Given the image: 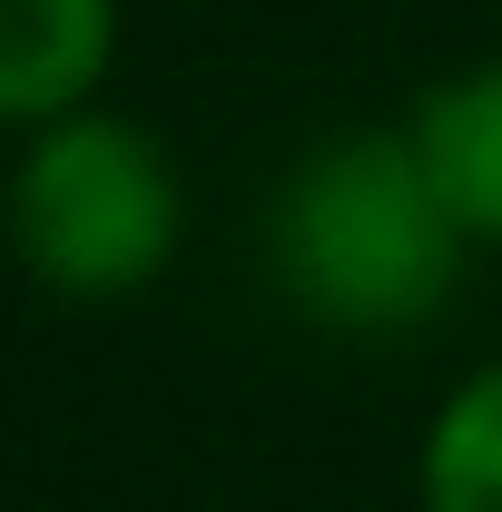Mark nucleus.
Segmentation results:
<instances>
[{"mask_svg": "<svg viewBox=\"0 0 502 512\" xmlns=\"http://www.w3.org/2000/svg\"><path fill=\"white\" fill-rule=\"evenodd\" d=\"M473 237L434 197L404 119L394 128H325L266 197V276L315 335L394 345L424 335L463 286Z\"/></svg>", "mask_w": 502, "mask_h": 512, "instance_id": "1", "label": "nucleus"}, {"mask_svg": "<svg viewBox=\"0 0 502 512\" xmlns=\"http://www.w3.org/2000/svg\"><path fill=\"white\" fill-rule=\"evenodd\" d=\"M0 247L60 306H128L188 247V168L148 119L89 99L10 148Z\"/></svg>", "mask_w": 502, "mask_h": 512, "instance_id": "2", "label": "nucleus"}, {"mask_svg": "<svg viewBox=\"0 0 502 512\" xmlns=\"http://www.w3.org/2000/svg\"><path fill=\"white\" fill-rule=\"evenodd\" d=\"M119 69V0H0V138L69 119Z\"/></svg>", "mask_w": 502, "mask_h": 512, "instance_id": "3", "label": "nucleus"}, {"mask_svg": "<svg viewBox=\"0 0 502 512\" xmlns=\"http://www.w3.org/2000/svg\"><path fill=\"white\" fill-rule=\"evenodd\" d=\"M404 138H414L434 197L453 207V227L473 237V256H502V50L414 89Z\"/></svg>", "mask_w": 502, "mask_h": 512, "instance_id": "4", "label": "nucleus"}, {"mask_svg": "<svg viewBox=\"0 0 502 512\" xmlns=\"http://www.w3.org/2000/svg\"><path fill=\"white\" fill-rule=\"evenodd\" d=\"M414 512H502V355L434 394L414 434Z\"/></svg>", "mask_w": 502, "mask_h": 512, "instance_id": "5", "label": "nucleus"}]
</instances>
